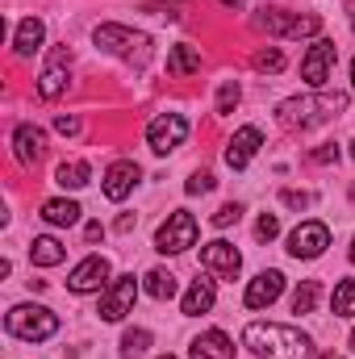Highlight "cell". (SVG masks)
<instances>
[{
	"mask_svg": "<svg viewBox=\"0 0 355 359\" xmlns=\"http://www.w3.org/2000/svg\"><path fill=\"white\" fill-rule=\"evenodd\" d=\"M251 67H255V72H284V55H280L276 46H264V50L251 55Z\"/></svg>",
	"mask_w": 355,
	"mask_h": 359,
	"instance_id": "29",
	"label": "cell"
},
{
	"mask_svg": "<svg viewBox=\"0 0 355 359\" xmlns=\"http://www.w3.org/2000/svg\"><path fill=\"white\" fill-rule=\"evenodd\" d=\"M280 292H284V276H280L276 268H267V271H260V276L247 284V292H243V305H247V309H267V305H272Z\"/></svg>",
	"mask_w": 355,
	"mask_h": 359,
	"instance_id": "13",
	"label": "cell"
},
{
	"mask_svg": "<svg viewBox=\"0 0 355 359\" xmlns=\"http://www.w3.org/2000/svg\"><path fill=\"white\" fill-rule=\"evenodd\" d=\"M351 88H355V59H351Z\"/></svg>",
	"mask_w": 355,
	"mask_h": 359,
	"instance_id": "41",
	"label": "cell"
},
{
	"mask_svg": "<svg viewBox=\"0 0 355 359\" xmlns=\"http://www.w3.org/2000/svg\"><path fill=\"white\" fill-rule=\"evenodd\" d=\"M138 163L134 159H117V163H109V172H105V196L109 201H126L130 192H134V184H138Z\"/></svg>",
	"mask_w": 355,
	"mask_h": 359,
	"instance_id": "15",
	"label": "cell"
},
{
	"mask_svg": "<svg viewBox=\"0 0 355 359\" xmlns=\"http://www.w3.org/2000/svg\"><path fill=\"white\" fill-rule=\"evenodd\" d=\"M80 213H84V209H80L76 201H46V205H42V222H46V226H76Z\"/></svg>",
	"mask_w": 355,
	"mask_h": 359,
	"instance_id": "24",
	"label": "cell"
},
{
	"mask_svg": "<svg viewBox=\"0 0 355 359\" xmlns=\"http://www.w3.org/2000/svg\"><path fill=\"white\" fill-rule=\"evenodd\" d=\"M184 192H188V196H201V192H213V176H209V172H196V176L188 180V184H184Z\"/></svg>",
	"mask_w": 355,
	"mask_h": 359,
	"instance_id": "33",
	"label": "cell"
},
{
	"mask_svg": "<svg viewBox=\"0 0 355 359\" xmlns=\"http://www.w3.org/2000/svg\"><path fill=\"white\" fill-rule=\"evenodd\" d=\"M88 180H92V168L84 159H67V163L55 168V184H63V188H84Z\"/></svg>",
	"mask_w": 355,
	"mask_h": 359,
	"instance_id": "25",
	"label": "cell"
},
{
	"mask_svg": "<svg viewBox=\"0 0 355 359\" xmlns=\"http://www.w3.org/2000/svg\"><path fill=\"white\" fill-rule=\"evenodd\" d=\"M29 259H34L38 268H55V264H63V259H67V247H63L59 238L42 234V238H34V243H29Z\"/></svg>",
	"mask_w": 355,
	"mask_h": 359,
	"instance_id": "21",
	"label": "cell"
},
{
	"mask_svg": "<svg viewBox=\"0 0 355 359\" xmlns=\"http://www.w3.org/2000/svg\"><path fill=\"white\" fill-rule=\"evenodd\" d=\"M222 4H234V8H239V4H243V0H222Z\"/></svg>",
	"mask_w": 355,
	"mask_h": 359,
	"instance_id": "40",
	"label": "cell"
},
{
	"mask_svg": "<svg viewBox=\"0 0 355 359\" xmlns=\"http://www.w3.org/2000/svg\"><path fill=\"white\" fill-rule=\"evenodd\" d=\"M347 347H351V351H355V330H351V339H347Z\"/></svg>",
	"mask_w": 355,
	"mask_h": 359,
	"instance_id": "39",
	"label": "cell"
},
{
	"mask_svg": "<svg viewBox=\"0 0 355 359\" xmlns=\"http://www.w3.org/2000/svg\"><path fill=\"white\" fill-rule=\"evenodd\" d=\"M347 13H351V29H355V0H347Z\"/></svg>",
	"mask_w": 355,
	"mask_h": 359,
	"instance_id": "38",
	"label": "cell"
},
{
	"mask_svg": "<svg viewBox=\"0 0 355 359\" xmlns=\"http://www.w3.org/2000/svg\"><path fill=\"white\" fill-rule=\"evenodd\" d=\"M13 151H17V159H21L25 168H34V163L46 155V134H42L38 126H29V121H25V126H17V130H13Z\"/></svg>",
	"mask_w": 355,
	"mask_h": 359,
	"instance_id": "16",
	"label": "cell"
},
{
	"mask_svg": "<svg viewBox=\"0 0 355 359\" xmlns=\"http://www.w3.org/2000/svg\"><path fill=\"white\" fill-rule=\"evenodd\" d=\"M213 301H217L213 280H192V288L184 292L180 309H184V318H201V313H209V309H213Z\"/></svg>",
	"mask_w": 355,
	"mask_h": 359,
	"instance_id": "18",
	"label": "cell"
},
{
	"mask_svg": "<svg viewBox=\"0 0 355 359\" xmlns=\"http://www.w3.org/2000/svg\"><path fill=\"white\" fill-rule=\"evenodd\" d=\"M159 359H176V355H159Z\"/></svg>",
	"mask_w": 355,
	"mask_h": 359,
	"instance_id": "44",
	"label": "cell"
},
{
	"mask_svg": "<svg viewBox=\"0 0 355 359\" xmlns=\"http://www.w3.org/2000/svg\"><path fill=\"white\" fill-rule=\"evenodd\" d=\"M55 130H59V134H80V121L67 117V113H59V117H55Z\"/></svg>",
	"mask_w": 355,
	"mask_h": 359,
	"instance_id": "35",
	"label": "cell"
},
{
	"mask_svg": "<svg viewBox=\"0 0 355 359\" xmlns=\"http://www.w3.org/2000/svg\"><path fill=\"white\" fill-rule=\"evenodd\" d=\"M67 288H72V292H105V288H109V259H105V255H88L84 264H76Z\"/></svg>",
	"mask_w": 355,
	"mask_h": 359,
	"instance_id": "12",
	"label": "cell"
},
{
	"mask_svg": "<svg viewBox=\"0 0 355 359\" xmlns=\"http://www.w3.org/2000/svg\"><path fill=\"white\" fill-rule=\"evenodd\" d=\"M351 159H355V142H351Z\"/></svg>",
	"mask_w": 355,
	"mask_h": 359,
	"instance_id": "43",
	"label": "cell"
},
{
	"mask_svg": "<svg viewBox=\"0 0 355 359\" xmlns=\"http://www.w3.org/2000/svg\"><path fill=\"white\" fill-rule=\"evenodd\" d=\"M243 343L260 359H314V339L301 334L297 326H276V322H251L243 330Z\"/></svg>",
	"mask_w": 355,
	"mask_h": 359,
	"instance_id": "1",
	"label": "cell"
},
{
	"mask_svg": "<svg viewBox=\"0 0 355 359\" xmlns=\"http://www.w3.org/2000/svg\"><path fill=\"white\" fill-rule=\"evenodd\" d=\"M335 59H339L335 42H330V38H318V42L309 46V55L301 59L305 84H309V88H326V80H330V72H335Z\"/></svg>",
	"mask_w": 355,
	"mask_h": 359,
	"instance_id": "9",
	"label": "cell"
},
{
	"mask_svg": "<svg viewBox=\"0 0 355 359\" xmlns=\"http://www.w3.org/2000/svg\"><path fill=\"white\" fill-rule=\"evenodd\" d=\"M151 347V330H126L121 334V359H138Z\"/></svg>",
	"mask_w": 355,
	"mask_h": 359,
	"instance_id": "27",
	"label": "cell"
},
{
	"mask_svg": "<svg viewBox=\"0 0 355 359\" xmlns=\"http://www.w3.org/2000/svg\"><path fill=\"white\" fill-rule=\"evenodd\" d=\"M142 280H147V284H142V288H147V297H155V301H172V297L180 292L176 276H172L168 268H155V271H147Z\"/></svg>",
	"mask_w": 355,
	"mask_h": 359,
	"instance_id": "23",
	"label": "cell"
},
{
	"mask_svg": "<svg viewBox=\"0 0 355 359\" xmlns=\"http://www.w3.org/2000/svg\"><path fill=\"white\" fill-rule=\"evenodd\" d=\"M347 113V92H314V96H293V100H280L276 109V121L284 130H314L330 117Z\"/></svg>",
	"mask_w": 355,
	"mask_h": 359,
	"instance_id": "2",
	"label": "cell"
},
{
	"mask_svg": "<svg viewBox=\"0 0 355 359\" xmlns=\"http://www.w3.org/2000/svg\"><path fill=\"white\" fill-rule=\"evenodd\" d=\"M280 201H284V205H293V209H309V205H314V196H309V192H297V188H284V192H280Z\"/></svg>",
	"mask_w": 355,
	"mask_h": 359,
	"instance_id": "34",
	"label": "cell"
},
{
	"mask_svg": "<svg viewBox=\"0 0 355 359\" xmlns=\"http://www.w3.org/2000/svg\"><path fill=\"white\" fill-rule=\"evenodd\" d=\"M351 264H355V243H351Z\"/></svg>",
	"mask_w": 355,
	"mask_h": 359,
	"instance_id": "42",
	"label": "cell"
},
{
	"mask_svg": "<svg viewBox=\"0 0 355 359\" xmlns=\"http://www.w3.org/2000/svg\"><path fill=\"white\" fill-rule=\"evenodd\" d=\"M67 80H72V76H67L63 59H55V63L42 72V80H38V96H42V100H59V96L67 92Z\"/></svg>",
	"mask_w": 355,
	"mask_h": 359,
	"instance_id": "22",
	"label": "cell"
},
{
	"mask_svg": "<svg viewBox=\"0 0 355 359\" xmlns=\"http://www.w3.org/2000/svg\"><path fill=\"white\" fill-rule=\"evenodd\" d=\"M42 38H46V25H42L38 17H25V21L17 25V34H13V50H17L21 59H29V55L42 46Z\"/></svg>",
	"mask_w": 355,
	"mask_h": 359,
	"instance_id": "20",
	"label": "cell"
},
{
	"mask_svg": "<svg viewBox=\"0 0 355 359\" xmlns=\"http://www.w3.org/2000/svg\"><path fill=\"white\" fill-rule=\"evenodd\" d=\"M134 297H138V280L134 276H113L109 288L100 292V318L121 322L126 313H134Z\"/></svg>",
	"mask_w": 355,
	"mask_h": 359,
	"instance_id": "8",
	"label": "cell"
},
{
	"mask_svg": "<svg viewBox=\"0 0 355 359\" xmlns=\"http://www.w3.org/2000/svg\"><path fill=\"white\" fill-rule=\"evenodd\" d=\"M255 234H260L264 243H272V238L280 234V217H276V213H264V217L255 222Z\"/></svg>",
	"mask_w": 355,
	"mask_h": 359,
	"instance_id": "32",
	"label": "cell"
},
{
	"mask_svg": "<svg viewBox=\"0 0 355 359\" xmlns=\"http://www.w3.org/2000/svg\"><path fill=\"white\" fill-rule=\"evenodd\" d=\"M260 147H264V134H260L255 126H243V130L230 138V147H226V163H230L234 172H243V168L260 155Z\"/></svg>",
	"mask_w": 355,
	"mask_h": 359,
	"instance_id": "14",
	"label": "cell"
},
{
	"mask_svg": "<svg viewBox=\"0 0 355 359\" xmlns=\"http://www.w3.org/2000/svg\"><path fill=\"white\" fill-rule=\"evenodd\" d=\"M326 247H330V230H326L322 222H301V226L288 234V255H293V259H318Z\"/></svg>",
	"mask_w": 355,
	"mask_h": 359,
	"instance_id": "10",
	"label": "cell"
},
{
	"mask_svg": "<svg viewBox=\"0 0 355 359\" xmlns=\"http://www.w3.org/2000/svg\"><path fill=\"white\" fill-rule=\"evenodd\" d=\"M188 138V117L184 113H159L151 126H147V142L155 155H172L176 147H184Z\"/></svg>",
	"mask_w": 355,
	"mask_h": 359,
	"instance_id": "6",
	"label": "cell"
},
{
	"mask_svg": "<svg viewBox=\"0 0 355 359\" xmlns=\"http://www.w3.org/2000/svg\"><path fill=\"white\" fill-rule=\"evenodd\" d=\"M4 330L13 339H25V343H42L59 330V318L46 309V305H13L8 318H4Z\"/></svg>",
	"mask_w": 355,
	"mask_h": 359,
	"instance_id": "4",
	"label": "cell"
},
{
	"mask_svg": "<svg viewBox=\"0 0 355 359\" xmlns=\"http://www.w3.org/2000/svg\"><path fill=\"white\" fill-rule=\"evenodd\" d=\"M192 72H201V46H192V42L172 46V50H168V76L184 80V76H192Z\"/></svg>",
	"mask_w": 355,
	"mask_h": 359,
	"instance_id": "19",
	"label": "cell"
},
{
	"mask_svg": "<svg viewBox=\"0 0 355 359\" xmlns=\"http://www.w3.org/2000/svg\"><path fill=\"white\" fill-rule=\"evenodd\" d=\"M239 217H243V205H222V209L213 213V226H217V230H226V226H234Z\"/></svg>",
	"mask_w": 355,
	"mask_h": 359,
	"instance_id": "31",
	"label": "cell"
},
{
	"mask_svg": "<svg viewBox=\"0 0 355 359\" xmlns=\"http://www.w3.org/2000/svg\"><path fill=\"white\" fill-rule=\"evenodd\" d=\"M330 309H335V318H355V280H339L335 284Z\"/></svg>",
	"mask_w": 355,
	"mask_h": 359,
	"instance_id": "26",
	"label": "cell"
},
{
	"mask_svg": "<svg viewBox=\"0 0 355 359\" xmlns=\"http://www.w3.org/2000/svg\"><path fill=\"white\" fill-rule=\"evenodd\" d=\"M96 46L109 50V55H117V59H126V63H134V67L151 63V38L138 34V29H130V25H113V21L96 25Z\"/></svg>",
	"mask_w": 355,
	"mask_h": 359,
	"instance_id": "3",
	"label": "cell"
},
{
	"mask_svg": "<svg viewBox=\"0 0 355 359\" xmlns=\"http://www.w3.org/2000/svg\"><path fill=\"white\" fill-rule=\"evenodd\" d=\"M117 230H121V234H126V230H134V217H130V213H121V217H117Z\"/></svg>",
	"mask_w": 355,
	"mask_h": 359,
	"instance_id": "37",
	"label": "cell"
},
{
	"mask_svg": "<svg viewBox=\"0 0 355 359\" xmlns=\"http://www.w3.org/2000/svg\"><path fill=\"white\" fill-rule=\"evenodd\" d=\"M309 159H314V163H335V159H339V147H318Z\"/></svg>",
	"mask_w": 355,
	"mask_h": 359,
	"instance_id": "36",
	"label": "cell"
},
{
	"mask_svg": "<svg viewBox=\"0 0 355 359\" xmlns=\"http://www.w3.org/2000/svg\"><path fill=\"white\" fill-rule=\"evenodd\" d=\"M264 29L276 34V38H318V34H322V17H318V13L297 17V13H284V8H267Z\"/></svg>",
	"mask_w": 355,
	"mask_h": 359,
	"instance_id": "7",
	"label": "cell"
},
{
	"mask_svg": "<svg viewBox=\"0 0 355 359\" xmlns=\"http://www.w3.org/2000/svg\"><path fill=\"white\" fill-rule=\"evenodd\" d=\"M188 247H196V217H192L188 209H176V213H168V222L159 226V234H155V251H163V255H180V251H188Z\"/></svg>",
	"mask_w": 355,
	"mask_h": 359,
	"instance_id": "5",
	"label": "cell"
},
{
	"mask_svg": "<svg viewBox=\"0 0 355 359\" xmlns=\"http://www.w3.org/2000/svg\"><path fill=\"white\" fill-rule=\"evenodd\" d=\"M188 359H234V343L222 330H205L201 339H192Z\"/></svg>",
	"mask_w": 355,
	"mask_h": 359,
	"instance_id": "17",
	"label": "cell"
},
{
	"mask_svg": "<svg viewBox=\"0 0 355 359\" xmlns=\"http://www.w3.org/2000/svg\"><path fill=\"white\" fill-rule=\"evenodd\" d=\"M239 96H243V92H239V84H234V80H226V84L217 88V113H234Z\"/></svg>",
	"mask_w": 355,
	"mask_h": 359,
	"instance_id": "30",
	"label": "cell"
},
{
	"mask_svg": "<svg viewBox=\"0 0 355 359\" xmlns=\"http://www.w3.org/2000/svg\"><path fill=\"white\" fill-rule=\"evenodd\" d=\"M330 359H339V355H330Z\"/></svg>",
	"mask_w": 355,
	"mask_h": 359,
	"instance_id": "45",
	"label": "cell"
},
{
	"mask_svg": "<svg viewBox=\"0 0 355 359\" xmlns=\"http://www.w3.org/2000/svg\"><path fill=\"white\" fill-rule=\"evenodd\" d=\"M318 305V280H305L297 292H293V313H309Z\"/></svg>",
	"mask_w": 355,
	"mask_h": 359,
	"instance_id": "28",
	"label": "cell"
},
{
	"mask_svg": "<svg viewBox=\"0 0 355 359\" xmlns=\"http://www.w3.org/2000/svg\"><path fill=\"white\" fill-rule=\"evenodd\" d=\"M201 264L213 271V276H222V280H234L239 268H243V255H239L226 238H213V243L201 247Z\"/></svg>",
	"mask_w": 355,
	"mask_h": 359,
	"instance_id": "11",
	"label": "cell"
}]
</instances>
